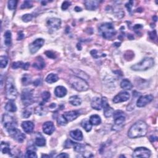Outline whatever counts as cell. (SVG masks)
<instances>
[{
  "mask_svg": "<svg viewBox=\"0 0 158 158\" xmlns=\"http://www.w3.org/2000/svg\"><path fill=\"white\" fill-rule=\"evenodd\" d=\"M124 114V112L122 111H116L114 112L113 116L114 118V123L112 127V130L118 132L122 129L125 122V116Z\"/></svg>",
  "mask_w": 158,
  "mask_h": 158,
  "instance_id": "5b68a950",
  "label": "cell"
},
{
  "mask_svg": "<svg viewBox=\"0 0 158 158\" xmlns=\"http://www.w3.org/2000/svg\"><path fill=\"white\" fill-rule=\"evenodd\" d=\"M142 25H141L140 24H137L134 26V30L136 31L137 30H139L140 29H142Z\"/></svg>",
  "mask_w": 158,
  "mask_h": 158,
  "instance_id": "9f6ffc18",
  "label": "cell"
},
{
  "mask_svg": "<svg viewBox=\"0 0 158 158\" xmlns=\"http://www.w3.org/2000/svg\"><path fill=\"white\" fill-rule=\"evenodd\" d=\"M6 98L9 100L14 101L17 98V91L14 85V80L12 77H9L6 82Z\"/></svg>",
  "mask_w": 158,
  "mask_h": 158,
  "instance_id": "8992f818",
  "label": "cell"
},
{
  "mask_svg": "<svg viewBox=\"0 0 158 158\" xmlns=\"http://www.w3.org/2000/svg\"><path fill=\"white\" fill-rule=\"evenodd\" d=\"M70 136L77 141H82L83 138L82 131L79 129L71 131L70 132Z\"/></svg>",
  "mask_w": 158,
  "mask_h": 158,
  "instance_id": "44dd1931",
  "label": "cell"
},
{
  "mask_svg": "<svg viewBox=\"0 0 158 158\" xmlns=\"http://www.w3.org/2000/svg\"><path fill=\"white\" fill-rule=\"evenodd\" d=\"M130 98V94L127 92H122L118 93L114 98L113 102L116 104L123 103L128 101Z\"/></svg>",
  "mask_w": 158,
  "mask_h": 158,
  "instance_id": "4fadbf2b",
  "label": "cell"
},
{
  "mask_svg": "<svg viewBox=\"0 0 158 158\" xmlns=\"http://www.w3.org/2000/svg\"><path fill=\"white\" fill-rule=\"evenodd\" d=\"M35 112L36 114H37L38 116H44L47 114V110L46 108L43 106V104H41V105H39L38 107H36Z\"/></svg>",
  "mask_w": 158,
  "mask_h": 158,
  "instance_id": "f546056e",
  "label": "cell"
},
{
  "mask_svg": "<svg viewBox=\"0 0 158 158\" xmlns=\"http://www.w3.org/2000/svg\"><path fill=\"white\" fill-rule=\"evenodd\" d=\"M91 106L93 109L100 111L102 109L101 99L99 97H94L92 99L91 102Z\"/></svg>",
  "mask_w": 158,
  "mask_h": 158,
  "instance_id": "d6986e66",
  "label": "cell"
},
{
  "mask_svg": "<svg viewBox=\"0 0 158 158\" xmlns=\"http://www.w3.org/2000/svg\"><path fill=\"white\" fill-rule=\"evenodd\" d=\"M32 66L37 70H42L45 67L44 61L41 56H39L36 59L35 61L33 63Z\"/></svg>",
  "mask_w": 158,
  "mask_h": 158,
  "instance_id": "ffe728a7",
  "label": "cell"
},
{
  "mask_svg": "<svg viewBox=\"0 0 158 158\" xmlns=\"http://www.w3.org/2000/svg\"><path fill=\"white\" fill-rule=\"evenodd\" d=\"M17 3V1H15V0H10V1H9L8 3V7L9 8V10L11 11L14 10L16 8Z\"/></svg>",
  "mask_w": 158,
  "mask_h": 158,
  "instance_id": "b9f144b4",
  "label": "cell"
},
{
  "mask_svg": "<svg viewBox=\"0 0 158 158\" xmlns=\"http://www.w3.org/2000/svg\"><path fill=\"white\" fill-rule=\"evenodd\" d=\"M51 97L50 93L48 92H43L42 94V98L43 103L48 102L49 100V98Z\"/></svg>",
  "mask_w": 158,
  "mask_h": 158,
  "instance_id": "60d3db41",
  "label": "cell"
},
{
  "mask_svg": "<svg viewBox=\"0 0 158 158\" xmlns=\"http://www.w3.org/2000/svg\"><path fill=\"white\" fill-rule=\"evenodd\" d=\"M5 109L10 112H15L17 111V106L13 101H10L6 103Z\"/></svg>",
  "mask_w": 158,
  "mask_h": 158,
  "instance_id": "83f0119b",
  "label": "cell"
},
{
  "mask_svg": "<svg viewBox=\"0 0 158 158\" xmlns=\"http://www.w3.org/2000/svg\"><path fill=\"white\" fill-rule=\"evenodd\" d=\"M150 141L153 143V142H156L157 140V137H155V136H153V135H152V136H151L150 137Z\"/></svg>",
  "mask_w": 158,
  "mask_h": 158,
  "instance_id": "db71d44e",
  "label": "cell"
},
{
  "mask_svg": "<svg viewBox=\"0 0 158 158\" xmlns=\"http://www.w3.org/2000/svg\"><path fill=\"white\" fill-rule=\"evenodd\" d=\"M73 148L75 151L79 153H83L85 151V146L82 144L75 143Z\"/></svg>",
  "mask_w": 158,
  "mask_h": 158,
  "instance_id": "836d02e7",
  "label": "cell"
},
{
  "mask_svg": "<svg viewBox=\"0 0 158 158\" xmlns=\"http://www.w3.org/2000/svg\"><path fill=\"white\" fill-rule=\"evenodd\" d=\"M104 108V115L106 117V118H109V117H112L114 114V111L113 108L110 107L109 105H106L103 107Z\"/></svg>",
  "mask_w": 158,
  "mask_h": 158,
  "instance_id": "4316f807",
  "label": "cell"
},
{
  "mask_svg": "<svg viewBox=\"0 0 158 158\" xmlns=\"http://www.w3.org/2000/svg\"><path fill=\"white\" fill-rule=\"evenodd\" d=\"M67 93L66 88L62 86H58L55 90V95L58 98L64 97L67 94Z\"/></svg>",
  "mask_w": 158,
  "mask_h": 158,
  "instance_id": "7402d4cb",
  "label": "cell"
},
{
  "mask_svg": "<svg viewBox=\"0 0 158 158\" xmlns=\"http://www.w3.org/2000/svg\"><path fill=\"white\" fill-rule=\"evenodd\" d=\"M35 144L38 146H44L46 144V140L43 137L40 135L39 137H37L35 141Z\"/></svg>",
  "mask_w": 158,
  "mask_h": 158,
  "instance_id": "d6a6232c",
  "label": "cell"
},
{
  "mask_svg": "<svg viewBox=\"0 0 158 158\" xmlns=\"http://www.w3.org/2000/svg\"><path fill=\"white\" fill-rule=\"evenodd\" d=\"M89 121L92 125H98L101 123V119L98 115L94 114L90 116Z\"/></svg>",
  "mask_w": 158,
  "mask_h": 158,
  "instance_id": "484cf974",
  "label": "cell"
},
{
  "mask_svg": "<svg viewBox=\"0 0 158 158\" xmlns=\"http://www.w3.org/2000/svg\"><path fill=\"white\" fill-rule=\"evenodd\" d=\"M100 1L96 0H87L85 1V5L86 9L90 11H94L98 7L100 4Z\"/></svg>",
  "mask_w": 158,
  "mask_h": 158,
  "instance_id": "ac0fdd59",
  "label": "cell"
},
{
  "mask_svg": "<svg viewBox=\"0 0 158 158\" xmlns=\"http://www.w3.org/2000/svg\"><path fill=\"white\" fill-rule=\"evenodd\" d=\"M69 82L71 86L77 91L85 92L89 89V85L86 81L77 76H71Z\"/></svg>",
  "mask_w": 158,
  "mask_h": 158,
  "instance_id": "7a4b0ae2",
  "label": "cell"
},
{
  "mask_svg": "<svg viewBox=\"0 0 158 158\" xmlns=\"http://www.w3.org/2000/svg\"><path fill=\"white\" fill-rule=\"evenodd\" d=\"M155 64V61L151 57H144L139 63L131 67V69L135 71H145L150 69Z\"/></svg>",
  "mask_w": 158,
  "mask_h": 158,
  "instance_id": "277c9868",
  "label": "cell"
},
{
  "mask_svg": "<svg viewBox=\"0 0 158 158\" xmlns=\"http://www.w3.org/2000/svg\"><path fill=\"white\" fill-rule=\"evenodd\" d=\"M45 54H46V55L49 57V58H52V59H55L56 58V55L55 54V53H53L51 51H48L45 52Z\"/></svg>",
  "mask_w": 158,
  "mask_h": 158,
  "instance_id": "f907efd6",
  "label": "cell"
},
{
  "mask_svg": "<svg viewBox=\"0 0 158 158\" xmlns=\"http://www.w3.org/2000/svg\"><path fill=\"white\" fill-rule=\"evenodd\" d=\"M148 34L149 36H150V38L153 40H155L157 38V33L156 30H153L151 31H150Z\"/></svg>",
  "mask_w": 158,
  "mask_h": 158,
  "instance_id": "c3c4849f",
  "label": "cell"
},
{
  "mask_svg": "<svg viewBox=\"0 0 158 158\" xmlns=\"http://www.w3.org/2000/svg\"><path fill=\"white\" fill-rule=\"evenodd\" d=\"M35 148H34V147L29 148L26 152V157L37 158V154H36V150H35Z\"/></svg>",
  "mask_w": 158,
  "mask_h": 158,
  "instance_id": "e575fe53",
  "label": "cell"
},
{
  "mask_svg": "<svg viewBox=\"0 0 158 158\" xmlns=\"http://www.w3.org/2000/svg\"><path fill=\"white\" fill-rule=\"evenodd\" d=\"M148 132V125L143 120L135 122L128 132V136L130 138H137L144 137Z\"/></svg>",
  "mask_w": 158,
  "mask_h": 158,
  "instance_id": "6da1fadb",
  "label": "cell"
},
{
  "mask_svg": "<svg viewBox=\"0 0 158 158\" xmlns=\"http://www.w3.org/2000/svg\"><path fill=\"white\" fill-rule=\"evenodd\" d=\"M69 156L67 154V153H61V154L58 155L56 157H69Z\"/></svg>",
  "mask_w": 158,
  "mask_h": 158,
  "instance_id": "816d5d0a",
  "label": "cell"
},
{
  "mask_svg": "<svg viewBox=\"0 0 158 158\" xmlns=\"http://www.w3.org/2000/svg\"><path fill=\"white\" fill-rule=\"evenodd\" d=\"M30 66V64L29 62L27 63H24L22 61H19V62H16L12 63V67L14 69H17L18 68H22L24 70H28L29 67Z\"/></svg>",
  "mask_w": 158,
  "mask_h": 158,
  "instance_id": "603a6c76",
  "label": "cell"
},
{
  "mask_svg": "<svg viewBox=\"0 0 158 158\" xmlns=\"http://www.w3.org/2000/svg\"><path fill=\"white\" fill-rule=\"evenodd\" d=\"M32 3L30 1H25L23 4L21 5V9H26V8H30L32 7Z\"/></svg>",
  "mask_w": 158,
  "mask_h": 158,
  "instance_id": "ee69618b",
  "label": "cell"
},
{
  "mask_svg": "<svg viewBox=\"0 0 158 158\" xmlns=\"http://www.w3.org/2000/svg\"><path fill=\"white\" fill-rule=\"evenodd\" d=\"M2 123L4 129H6L8 133L17 129V122L12 116L7 114H4L3 116Z\"/></svg>",
  "mask_w": 158,
  "mask_h": 158,
  "instance_id": "52a82bcc",
  "label": "cell"
},
{
  "mask_svg": "<svg viewBox=\"0 0 158 158\" xmlns=\"http://www.w3.org/2000/svg\"><path fill=\"white\" fill-rule=\"evenodd\" d=\"M120 87L124 90H130L133 88V85L128 79H124L120 83Z\"/></svg>",
  "mask_w": 158,
  "mask_h": 158,
  "instance_id": "f1b7e54d",
  "label": "cell"
},
{
  "mask_svg": "<svg viewBox=\"0 0 158 158\" xmlns=\"http://www.w3.org/2000/svg\"><path fill=\"white\" fill-rule=\"evenodd\" d=\"M153 18H155V21L156 22V21H157V16H154V17H153Z\"/></svg>",
  "mask_w": 158,
  "mask_h": 158,
  "instance_id": "6f0895ef",
  "label": "cell"
},
{
  "mask_svg": "<svg viewBox=\"0 0 158 158\" xmlns=\"http://www.w3.org/2000/svg\"><path fill=\"white\" fill-rule=\"evenodd\" d=\"M22 127L24 130V132L26 133H31L34 131V124L31 121H24L22 123Z\"/></svg>",
  "mask_w": 158,
  "mask_h": 158,
  "instance_id": "e0dca14e",
  "label": "cell"
},
{
  "mask_svg": "<svg viewBox=\"0 0 158 158\" xmlns=\"http://www.w3.org/2000/svg\"><path fill=\"white\" fill-rule=\"evenodd\" d=\"M44 43V40L43 38H38L35 40L34 42L31 43L29 49L31 54H35L37 53L39 49L41 48Z\"/></svg>",
  "mask_w": 158,
  "mask_h": 158,
  "instance_id": "7c38bea8",
  "label": "cell"
},
{
  "mask_svg": "<svg viewBox=\"0 0 158 158\" xmlns=\"http://www.w3.org/2000/svg\"><path fill=\"white\" fill-rule=\"evenodd\" d=\"M75 143V142H72V140H67L64 143V148L67 149V148H70L71 147H73Z\"/></svg>",
  "mask_w": 158,
  "mask_h": 158,
  "instance_id": "f6af8a7d",
  "label": "cell"
},
{
  "mask_svg": "<svg viewBox=\"0 0 158 158\" xmlns=\"http://www.w3.org/2000/svg\"><path fill=\"white\" fill-rule=\"evenodd\" d=\"M43 131L44 133L47 135H50L55 131V125L52 122L48 121L46 122L43 125Z\"/></svg>",
  "mask_w": 158,
  "mask_h": 158,
  "instance_id": "9a60e30c",
  "label": "cell"
},
{
  "mask_svg": "<svg viewBox=\"0 0 158 158\" xmlns=\"http://www.w3.org/2000/svg\"><path fill=\"white\" fill-rule=\"evenodd\" d=\"M31 115V111L30 109H25L23 112H22V116L24 118H29V117Z\"/></svg>",
  "mask_w": 158,
  "mask_h": 158,
  "instance_id": "bcb514c9",
  "label": "cell"
},
{
  "mask_svg": "<svg viewBox=\"0 0 158 158\" xmlns=\"http://www.w3.org/2000/svg\"><path fill=\"white\" fill-rule=\"evenodd\" d=\"M61 25V21L58 18H51L47 21V26L49 30L53 31L60 29Z\"/></svg>",
  "mask_w": 158,
  "mask_h": 158,
  "instance_id": "30bf717a",
  "label": "cell"
},
{
  "mask_svg": "<svg viewBox=\"0 0 158 158\" xmlns=\"http://www.w3.org/2000/svg\"><path fill=\"white\" fill-rule=\"evenodd\" d=\"M59 80L58 76L55 74H49L46 78V82L48 83H53L56 82Z\"/></svg>",
  "mask_w": 158,
  "mask_h": 158,
  "instance_id": "1f68e13d",
  "label": "cell"
},
{
  "mask_svg": "<svg viewBox=\"0 0 158 158\" xmlns=\"http://www.w3.org/2000/svg\"><path fill=\"white\" fill-rule=\"evenodd\" d=\"M99 32L102 37L106 40H111L116 34V30L111 23H105L99 27Z\"/></svg>",
  "mask_w": 158,
  "mask_h": 158,
  "instance_id": "3957f363",
  "label": "cell"
},
{
  "mask_svg": "<svg viewBox=\"0 0 158 158\" xmlns=\"http://www.w3.org/2000/svg\"><path fill=\"white\" fill-rule=\"evenodd\" d=\"M82 127L86 130V132H89L91 131L92 128V125L90 123V122L88 120H84L82 122Z\"/></svg>",
  "mask_w": 158,
  "mask_h": 158,
  "instance_id": "8d00e7d4",
  "label": "cell"
},
{
  "mask_svg": "<svg viewBox=\"0 0 158 158\" xmlns=\"http://www.w3.org/2000/svg\"><path fill=\"white\" fill-rule=\"evenodd\" d=\"M70 3L69 1H64L63 2L62 4V6H61V8L62 10H66L67 8H68L70 6Z\"/></svg>",
  "mask_w": 158,
  "mask_h": 158,
  "instance_id": "681fc988",
  "label": "cell"
},
{
  "mask_svg": "<svg viewBox=\"0 0 158 158\" xmlns=\"http://www.w3.org/2000/svg\"><path fill=\"white\" fill-rule=\"evenodd\" d=\"M32 18H33L32 15L30 14H27L22 17V19L25 22H28L31 21V19H32Z\"/></svg>",
  "mask_w": 158,
  "mask_h": 158,
  "instance_id": "7bdbcfd3",
  "label": "cell"
},
{
  "mask_svg": "<svg viewBox=\"0 0 158 158\" xmlns=\"http://www.w3.org/2000/svg\"><path fill=\"white\" fill-rule=\"evenodd\" d=\"M12 41V35L11 32L10 30H7L5 33H4V43L6 46L9 47L11 44Z\"/></svg>",
  "mask_w": 158,
  "mask_h": 158,
  "instance_id": "4dcf8cb0",
  "label": "cell"
},
{
  "mask_svg": "<svg viewBox=\"0 0 158 158\" xmlns=\"http://www.w3.org/2000/svg\"><path fill=\"white\" fill-rule=\"evenodd\" d=\"M8 63V58L6 56H1L0 57V67L1 68H5Z\"/></svg>",
  "mask_w": 158,
  "mask_h": 158,
  "instance_id": "74e56055",
  "label": "cell"
},
{
  "mask_svg": "<svg viewBox=\"0 0 158 158\" xmlns=\"http://www.w3.org/2000/svg\"><path fill=\"white\" fill-rule=\"evenodd\" d=\"M80 114L78 111H67L66 112L63 114L65 117V118L67 120V122H72L76 119L79 116Z\"/></svg>",
  "mask_w": 158,
  "mask_h": 158,
  "instance_id": "2e32d148",
  "label": "cell"
},
{
  "mask_svg": "<svg viewBox=\"0 0 158 158\" xmlns=\"http://www.w3.org/2000/svg\"><path fill=\"white\" fill-rule=\"evenodd\" d=\"M57 122L60 125L64 126L68 123V122H67V120H66V119L65 118V117L64 116L61 115L57 117Z\"/></svg>",
  "mask_w": 158,
  "mask_h": 158,
  "instance_id": "f35d334b",
  "label": "cell"
},
{
  "mask_svg": "<svg viewBox=\"0 0 158 158\" xmlns=\"http://www.w3.org/2000/svg\"><path fill=\"white\" fill-rule=\"evenodd\" d=\"M90 54H91L92 57H94V59H98V58H100L102 57H105L106 56L105 54L99 51L96 50V49H93V50L90 51Z\"/></svg>",
  "mask_w": 158,
  "mask_h": 158,
  "instance_id": "d590c367",
  "label": "cell"
},
{
  "mask_svg": "<svg viewBox=\"0 0 158 158\" xmlns=\"http://www.w3.org/2000/svg\"><path fill=\"white\" fill-rule=\"evenodd\" d=\"M21 100L23 105L29 106L34 102L33 90L31 89H25L22 93Z\"/></svg>",
  "mask_w": 158,
  "mask_h": 158,
  "instance_id": "ba28073f",
  "label": "cell"
},
{
  "mask_svg": "<svg viewBox=\"0 0 158 158\" xmlns=\"http://www.w3.org/2000/svg\"><path fill=\"white\" fill-rule=\"evenodd\" d=\"M69 102L72 106H80L82 104V100H81V98L79 96L74 95L70 97Z\"/></svg>",
  "mask_w": 158,
  "mask_h": 158,
  "instance_id": "d4e9b609",
  "label": "cell"
},
{
  "mask_svg": "<svg viewBox=\"0 0 158 158\" xmlns=\"http://www.w3.org/2000/svg\"><path fill=\"white\" fill-rule=\"evenodd\" d=\"M9 134H10L14 140H16L17 142L19 143H22L25 139V135L22 132H21V131L19 130L17 128L11 131V132L9 133Z\"/></svg>",
  "mask_w": 158,
  "mask_h": 158,
  "instance_id": "5bb4252c",
  "label": "cell"
},
{
  "mask_svg": "<svg viewBox=\"0 0 158 158\" xmlns=\"http://www.w3.org/2000/svg\"><path fill=\"white\" fill-rule=\"evenodd\" d=\"M1 151L3 154H8V155H11L12 153H11L10 144L6 142H2L1 143Z\"/></svg>",
  "mask_w": 158,
  "mask_h": 158,
  "instance_id": "cb8c5ba5",
  "label": "cell"
},
{
  "mask_svg": "<svg viewBox=\"0 0 158 158\" xmlns=\"http://www.w3.org/2000/svg\"><path fill=\"white\" fill-rule=\"evenodd\" d=\"M133 6V1H130L127 3L125 4V7L127 8V9L128 10V11L130 13L132 12Z\"/></svg>",
  "mask_w": 158,
  "mask_h": 158,
  "instance_id": "7dc6e473",
  "label": "cell"
},
{
  "mask_svg": "<svg viewBox=\"0 0 158 158\" xmlns=\"http://www.w3.org/2000/svg\"><path fill=\"white\" fill-rule=\"evenodd\" d=\"M22 82L24 85H28L31 82V77L30 75L25 74L22 78Z\"/></svg>",
  "mask_w": 158,
  "mask_h": 158,
  "instance_id": "ab89813d",
  "label": "cell"
},
{
  "mask_svg": "<svg viewBox=\"0 0 158 158\" xmlns=\"http://www.w3.org/2000/svg\"><path fill=\"white\" fill-rule=\"evenodd\" d=\"M24 37V35L23 34V33H22V31H20V32L19 33V34H18V38H17V40H21L22 39H23Z\"/></svg>",
  "mask_w": 158,
  "mask_h": 158,
  "instance_id": "f5cc1de1",
  "label": "cell"
},
{
  "mask_svg": "<svg viewBox=\"0 0 158 158\" xmlns=\"http://www.w3.org/2000/svg\"><path fill=\"white\" fill-rule=\"evenodd\" d=\"M151 151L145 147H138L134 150L132 157H146L148 158L151 156Z\"/></svg>",
  "mask_w": 158,
  "mask_h": 158,
  "instance_id": "9c48e42d",
  "label": "cell"
},
{
  "mask_svg": "<svg viewBox=\"0 0 158 158\" xmlns=\"http://www.w3.org/2000/svg\"><path fill=\"white\" fill-rule=\"evenodd\" d=\"M41 83H42L41 82V80L37 79L35 81L34 83V85H35V86H38V85H40Z\"/></svg>",
  "mask_w": 158,
  "mask_h": 158,
  "instance_id": "11a10c76",
  "label": "cell"
},
{
  "mask_svg": "<svg viewBox=\"0 0 158 158\" xmlns=\"http://www.w3.org/2000/svg\"><path fill=\"white\" fill-rule=\"evenodd\" d=\"M154 99V96L152 94H146L138 98L137 101V106L138 107H143L150 104Z\"/></svg>",
  "mask_w": 158,
  "mask_h": 158,
  "instance_id": "8fae6325",
  "label": "cell"
}]
</instances>
